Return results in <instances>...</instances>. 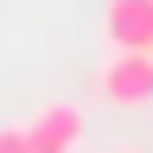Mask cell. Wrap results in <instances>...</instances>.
<instances>
[{
  "mask_svg": "<svg viewBox=\"0 0 153 153\" xmlns=\"http://www.w3.org/2000/svg\"><path fill=\"white\" fill-rule=\"evenodd\" d=\"M96 89H102L115 108L153 102V51H121V57H108V70L96 76Z\"/></svg>",
  "mask_w": 153,
  "mask_h": 153,
  "instance_id": "obj_1",
  "label": "cell"
},
{
  "mask_svg": "<svg viewBox=\"0 0 153 153\" xmlns=\"http://www.w3.org/2000/svg\"><path fill=\"white\" fill-rule=\"evenodd\" d=\"M108 45L153 51V0H108Z\"/></svg>",
  "mask_w": 153,
  "mask_h": 153,
  "instance_id": "obj_2",
  "label": "cell"
},
{
  "mask_svg": "<svg viewBox=\"0 0 153 153\" xmlns=\"http://www.w3.org/2000/svg\"><path fill=\"white\" fill-rule=\"evenodd\" d=\"M26 140H32V153H70L76 140H83V115H76L70 102H51V108L26 128Z\"/></svg>",
  "mask_w": 153,
  "mask_h": 153,
  "instance_id": "obj_3",
  "label": "cell"
},
{
  "mask_svg": "<svg viewBox=\"0 0 153 153\" xmlns=\"http://www.w3.org/2000/svg\"><path fill=\"white\" fill-rule=\"evenodd\" d=\"M0 153H32V140H26V128H7V134H0Z\"/></svg>",
  "mask_w": 153,
  "mask_h": 153,
  "instance_id": "obj_4",
  "label": "cell"
}]
</instances>
